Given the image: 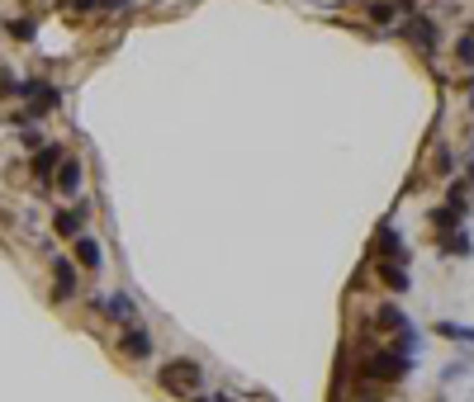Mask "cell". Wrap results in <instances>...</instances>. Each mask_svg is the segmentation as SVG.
<instances>
[{"mask_svg":"<svg viewBox=\"0 0 474 402\" xmlns=\"http://www.w3.org/2000/svg\"><path fill=\"white\" fill-rule=\"evenodd\" d=\"M408 370H412V355H408V350H398V345L365 360V379H403Z\"/></svg>","mask_w":474,"mask_h":402,"instance_id":"cell-1","label":"cell"},{"mask_svg":"<svg viewBox=\"0 0 474 402\" xmlns=\"http://www.w3.org/2000/svg\"><path fill=\"white\" fill-rule=\"evenodd\" d=\"M157 384L166 388V393H180V398H190V393L200 388V365H190V360H171V365L157 374Z\"/></svg>","mask_w":474,"mask_h":402,"instance_id":"cell-2","label":"cell"},{"mask_svg":"<svg viewBox=\"0 0 474 402\" xmlns=\"http://www.w3.org/2000/svg\"><path fill=\"white\" fill-rule=\"evenodd\" d=\"M119 345H124V355H133V360H147V355H152V336H147L142 326H124Z\"/></svg>","mask_w":474,"mask_h":402,"instance_id":"cell-3","label":"cell"},{"mask_svg":"<svg viewBox=\"0 0 474 402\" xmlns=\"http://www.w3.org/2000/svg\"><path fill=\"white\" fill-rule=\"evenodd\" d=\"M52 227H57V237H71V242H76L81 227H86V203H76V208H62V213L52 218Z\"/></svg>","mask_w":474,"mask_h":402,"instance_id":"cell-4","label":"cell"},{"mask_svg":"<svg viewBox=\"0 0 474 402\" xmlns=\"http://www.w3.org/2000/svg\"><path fill=\"white\" fill-rule=\"evenodd\" d=\"M76 294V270L71 261H52V298H71Z\"/></svg>","mask_w":474,"mask_h":402,"instance_id":"cell-5","label":"cell"},{"mask_svg":"<svg viewBox=\"0 0 474 402\" xmlns=\"http://www.w3.org/2000/svg\"><path fill=\"white\" fill-rule=\"evenodd\" d=\"M62 166V152H57V147H38V152H33V175H38V180H57V175H52V170Z\"/></svg>","mask_w":474,"mask_h":402,"instance_id":"cell-6","label":"cell"},{"mask_svg":"<svg viewBox=\"0 0 474 402\" xmlns=\"http://www.w3.org/2000/svg\"><path fill=\"white\" fill-rule=\"evenodd\" d=\"M408 38L422 47V52H432V47H437V24H432V19H408Z\"/></svg>","mask_w":474,"mask_h":402,"instance_id":"cell-7","label":"cell"},{"mask_svg":"<svg viewBox=\"0 0 474 402\" xmlns=\"http://www.w3.org/2000/svg\"><path fill=\"white\" fill-rule=\"evenodd\" d=\"M432 223H437L441 232H456V227H465V203H446V208H437V213H432Z\"/></svg>","mask_w":474,"mask_h":402,"instance_id":"cell-8","label":"cell"},{"mask_svg":"<svg viewBox=\"0 0 474 402\" xmlns=\"http://www.w3.org/2000/svg\"><path fill=\"white\" fill-rule=\"evenodd\" d=\"M379 279L394 289V294H408V275H403V265H394V261H379Z\"/></svg>","mask_w":474,"mask_h":402,"instance_id":"cell-9","label":"cell"},{"mask_svg":"<svg viewBox=\"0 0 474 402\" xmlns=\"http://www.w3.org/2000/svg\"><path fill=\"white\" fill-rule=\"evenodd\" d=\"M441 251H446V256H460V261H465V256H474V247H470V232H465V227H456V232H451V237L441 242Z\"/></svg>","mask_w":474,"mask_h":402,"instance_id":"cell-10","label":"cell"},{"mask_svg":"<svg viewBox=\"0 0 474 402\" xmlns=\"http://www.w3.org/2000/svg\"><path fill=\"white\" fill-rule=\"evenodd\" d=\"M76 185H81V161H62V166H57V189H62V194H76Z\"/></svg>","mask_w":474,"mask_h":402,"instance_id":"cell-11","label":"cell"},{"mask_svg":"<svg viewBox=\"0 0 474 402\" xmlns=\"http://www.w3.org/2000/svg\"><path fill=\"white\" fill-rule=\"evenodd\" d=\"M76 261L86 265V270H100V247H95L91 237H76Z\"/></svg>","mask_w":474,"mask_h":402,"instance_id":"cell-12","label":"cell"},{"mask_svg":"<svg viewBox=\"0 0 474 402\" xmlns=\"http://www.w3.org/2000/svg\"><path fill=\"white\" fill-rule=\"evenodd\" d=\"M437 331L451 341H465V345H474V326H460V322H437Z\"/></svg>","mask_w":474,"mask_h":402,"instance_id":"cell-13","label":"cell"},{"mask_svg":"<svg viewBox=\"0 0 474 402\" xmlns=\"http://www.w3.org/2000/svg\"><path fill=\"white\" fill-rule=\"evenodd\" d=\"M379 322H384V331H403V326H408V317H403L394 303H384V308H379Z\"/></svg>","mask_w":474,"mask_h":402,"instance_id":"cell-14","label":"cell"},{"mask_svg":"<svg viewBox=\"0 0 474 402\" xmlns=\"http://www.w3.org/2000/svg\"><path fill=\"white\" fill-rule=\"evenodd\" d=\"M105 312H110V317H133V303H128L124 294H114V298H105Z\"/></svg>","mask_w":474,"mask_h":402,"instance_id":"cell-15","label":"cell"},{"mask_svg":"<svg viewBox=\"0 0 474 402\" xmlns=\"http://www.w3.org/2000/svg\"><path fill=\"white\" fill-rule=\"evenodd\" d=\"M370 19H375V24H389V19H394V5H389V0H375V5H370Z\"/></svg>","mask_w":474,"mask_h":402,"instance_id":"cell-16","label":"cell"},{"mask_svg":"<svg viewBox=\"0 0 474 402\" xmlns=\"http://www.w3.org/2000/svg\"><path fill=\"white\" fill-rule=\"evenodd\" d=\"M10 33H15L19 43H29L33 38V19H10Z\"/></svg>","mask_w":474,"mask_h":402,"instance_id":"cell-17","label":"cell"},{"mask_svg":"<svg viewBox=\"0 0 474 402\" xmlns=\"http://www.w3.org/2000/svg\"><path fill=\"white\" fill-rule=\"evenodd\" d=\"M24 147L38 152V147H43V133H38V128H24Z\"/></svg>","mask_w":474,"mask_h":402,"instance_id":"cell-18","label":"cell"},{"mask_svg":"<svg viewBox=\"0 0 474 402\" xmlns=\"http://www.w3.org/2000/svg\"><path fill=\"white\" fill-rule=\"evenodd\" d=\"M460 57H465V66L474 62V38H460Z\"/></svg>","mask_w":474,"mask_h":402,"instance_id":"cell-19","label":"cell"},{"mask_svg":"<svg viewBox=\"0 0 474 402\" xmlns=\"http://www.w3.org/2000/svg\"><path fill=\"white\" fill-rule=\"evenodd\" d=\"M95 0H71V10H91Z\"/></svg>","mask_w":474,"mask_h":402,"instance_id":"cell-20","label":"cell"},{"mask_svg":"<svg viewBox=\"0 0 474 402\" xmlns=\"http://www.w3.org/2000/svg\"><path fill=\"white\" fill-rule=\"evenodd\" d=\"M105 5H110V10H124V5H128V0H105Z\"/></svg>","mask_w":474,"mask_h":402,"instance_id":"cell-21","label":"cell"}]
</instances>
